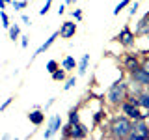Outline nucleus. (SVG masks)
Instances as JSON below:
<instances>
[{"instance_id": "cd10ccee", "label": "nucleus", "mask_w": 149, "mask_h": 140, "mask_svg": "<svg viewBox=\"0 0 149 140\" xmlns=\"http://www.w3.org/2000/svg\"><path fill=\"white\" fill-rule=\"evenodd\" d=\"M136 11H138V2H134V6L130 8V11H129V13H130V15H134Z\"/></svg>"}, {"instance_id": "f03ea898", "label": "nucleus", "mask_w": 149, "mask_h": 140, "mask_svg": "<svg viewBox=\"0 0 149 140\" xmlns=\"http://www.w3.org/2000/svg\"><path fill=\"white\" fill-rule=\"evenodd\" d=\"M129 140H149V125L146 120H134L129 133Z\"/></svg>"}, {"instance_id": "4468645a", "label": "nucleus", "mask_w": 149, "mask_h": 140, "mask_svg": "<svg viewBox=\"0 0 149 140\" xmlns=\"http://www.w3.org/2000/svg\"><path fill=\"white\" fill-rule=\"evenodd\" d=\"M88 64H90V54H84L82 60H80V64H78V75H84V73H86Z\"/></svg>"}, {"instance_id": "f257e3e1", "label": "nucleus", "mask_w": 149, "mask_h": 140, "mask_svg": "<svg viewBox=\"0 0 149 140\" xmlns=\"http://www.w3.org/2000/svg\"><path fill=\"white\" fill-rule=\"evenodd\" d=\"M132 127V120L127 116H116L110 123V136L112 138H127Z\"/></svg>"}, {"instance_id": "2eb2a0df", "label": "nucleus", "mask_w": 149, "mask_h": 140, "mask_svg": "<svg viewBox=\"0 0 149 140\" xmlns=\"http://www.w3.org/2000/svg\"><path fill=\"white\" fill-rule=\"evenodd\" d=\"M74 65H77V62H74L73 56H65L63 62H62V67L63 69H74Z\"/></svg>"}, {"instance_id": "20e7f679", "label": "nucleus", "mask_w": 149, "mask_h": 140, "mask_svg": "<svg viewBox=\"0 0 149 140\" xmlns=\"http://www.w3.org/2000/svg\"><path fill=\"white\" fill-rule=\"evenodd\" d=\"M119 105H121L123 114L127 116V118H130L132 121L134 120H147V114H142V112H140V106L132 105V103H129V101H121Z\"/></svg>"}, {"instance_id": "a878e982", "label": "nucleus", "mask_w": 149, "mask_h": 140, "mask_svg": "<svg viewBox=\"0 0 149 140\" xmlns=\"http://www.w3.org/2000/svg\"><path fill=\"white\" fill-rule=\"evenodd\" d=\"M73 17L77 19V21H80V19H82V11H80V9H77V11H73Z\"/></svg>"}, {"instance_id": "39448f33", "label": "nucleus", "mask_w": 149, "mask_h": 140, "mask_svg": "<svg viewBox=\"0 0 149 140\" xmlns=\"http://www.w3.org/2000/svg\"><path fill=\"white\" fill-rule=\"evenodd\" d=\"M130 77H132V80L140 84V86H149V73L146 71L143 67H138V69H134L132 73H130Z\"/></svg>"}, {"instance_id": "4be33fe9", "label": "nucleus", "mask_w": 149, "mask_h": 140, "mask_svg": "<svg viewBox=\"0 0 149 140\" xmlns=\"http://www.w3.org/2000/svg\"><path fill=\"white\" fill-rule=\"evenodd\" d=\"M0 19H2V26L4 28H9V19H8V15L2 11V9H0Z\"/></svg>"}, {"instance_id": "7c9ffc66", "label": "nucleus", "mask_w": 149, "mask_h": 140, "mask_svg": "<svg viewBox=\"0 0 149 140\" xmlns=\"http://www.w3.org/2000/svg\"><path fill=\"white\" fill-rule=\"evenodd\" d=\"M4 2H6V4H8V2H11V0H4Z\"/></svg>"}, {"instance_id": "f3484780", "label": "nucleus", "mask_w": 149, "mask_h": 140, "mask_svg": "<svg viewBox=\"0 0 149 140\" xmlns=\"http://www.w3.org/2000/svg\"><path fill=\"white\" fill-rule=\"evenodd\" d=\"M129 4H130V0H121L118 6L114 8V15H119V11H121V9H125V8L129 6Z\"/></svg>"}, {"instance_id": "9b49d317", "label": "nucleus", "mask_w": 149, "mask_h": 140, "mask_svg": "<svg viewBox=\"0 0 149 140\" xmlns=\"http://www.w3.org/2000/svg\"><path fill=\"white\" fill-rule=\"evenodd\" d=\"M28 120H30V123H34V125H41L45 121V114L41 110H32L30 114H28Z\"/></svg>"}, {"instance_id": "bb28decb", "label": "nucleus", "mask_w": 149, "mask_h": 140, "mask_svg": "<svg viewBox=\"0 0 149 140\" xmlns=\"http://www.w3.org/2000/svg\"><path fill=\"white\" fill-rule=\"evenodd\" d=\"M11 101H13V99H6V101H4V105H2V106H0V110H6V108H8V106H9V105H11Z\"/></svg>"}, {"instance_id": "9d476101", "label": "nucleus", "mask_w": 149, "mask_h": 140, "mask_svg": "<svg viewBox=\"0 0 149 140\" xmlns=\"http://www.w3.org/2000/svg\"><path fill=\"white\" fill-rule=\"evenodd\" d=\"M60 127H62V118H60V116H54V118L50 120V123H49V129H47V133H45V138H50L56 131H60Z\"/></svg>"}, {"instance_id": "b1692460", "label": "nucleus", "mask_w": 149, "mask_h": 140, "mask_svg": "<svg viewBox=\"0 0 149 140\" xmlns=\"http://www.w3.org/2000/svg\"><path fill=\"white\" fill-rule=\"evenodd\" d=\"M74 84H77V78H69V80H67V84H65V86H63V90H71V88L74 86Z\"/></svg>"}, {"instance_id": "dca6fc26", "label": "nucleus", "mask_w": 149, "mask_h": 140, "mask_svg": "<svg viewBox=\"0 0 149 140\" xmlns=\"http://www.w3.org/2000/svg\"><path fill=\"white\" fill-rule=\"evenodd\" d=\"M8 30H9V37H11L13 41H17V39H19V36H21V30H19V26H17V24H13V26L9 24Z\"/></svg>"}, {"instance_id": "5701e85b", "label": "nucleus", "mask_w": 149, "mask_h": 140, "mask_svg": "<svg viewBox=\"0 0 149 140\" xmlns=\"http://www.w3.org/2000/svg\"><path fill=\"white\" fill-rule=\"evenodd\" d=\"M56 69H58V62L50 60V62L47 64V71H49V73H52V71H56Z\"/></svg>"}, {"instance_id": "c85d7f7f", "label": "nucleus", "mask_w": 149, "mask_h": 140, "mask_svg": "<svg viewBox=\"0 0 149 140\" xmlns=\"http://www.w3.org/2000/svg\"><path fill=\"white\" fill-rule=\"evenodd\" d=\"M21 39H22L21 45H22V47H28V37H21Z\"/></svg>"}, {"instance_id": "1a4fd4ad", "label": "nucleus", "mask_w": 149, "mask_h": 140, "mask_svg": "<svg viewBox=\"0 0 149 140\" xmlns=\"http://www.w3.org/2000/svg\"><path fill=\"white\" fill-rule=\"evenodd\" d=\"M71 127H69V138H84L88 134L86 127L80 123V121H77V123H69Z\"/></svg>"}, {"instance_id": "f8f14e48", "label": "nucleus", "mask_w": 149, "mask_h": 140, "mask_svg": "<svg viewBox=\"0 0 149 140\" xmlns=\"http://www.w3.org/2000/svg\"><path fill=\"white\" fill-rule=\"evenodd\" d=\"M56 37H58V32H54V34H52V36H50V37H49V39H47V41H45V43H43V45H41V47H39V49H37V50H36V54H34V58H36V56H37V54H41V52H45V50H47V49H49V47H50V45H52V43H54V41H56Z\"/></svg>"}, {"instance_id": "a211bd4d", "label": "nucleus", "mask_w": 149, "mask_h": 140, "mask_svg": "<svg viewBox=\"0 0 149 140\" xmlns=\"http://www.w3.org/2000/svg\"><path fill=\"white\" fill-rule=\"evenodd\" d=\"M50 75H52V78H54V80H63V78H65V71H62L60 67L56 69V71H52Z\"/></svg>"}, {"instance_id": "423d86ee", "label": "nucleus", "mask_w": 149, "mask_h": 140, "mask_svg": "<svg viewBox=\"0 0 149 140\" xmlns=\"http://www.w3.org/2000/svg\"><path fill=\"white\" fill-rule=\"evenodd\" d=\"M74 34H77V24H74L73 21L63 22V24L60 26V32H58V36L63 37V39H71V37H74Z\"/></svg>"}, {"instance_id": "aec40b11", "label": "nucleus", "mask_w": 149, "mask_h": 140, "mask_svg": "<svg viewBox=\"0 0 149 140\" xmlns=\"http://www.w3.org/2000/svg\"><path fill=\"white\" fill-rule=\"evenodd\" d=\"M77 121H78V110L73 108L69 112V123H77Z\"/></svg>"}, {"instance_id": "7ed1b4c3", "label": "nucleus", "mask_w": 149, "mask_h": 140, "mask_svg": "<svg viewBox=\"0 0 149 140\" xmlns=\"http://www.w3.org/2000/svg\"><path fill=\"white\" fill-rule=\"evenodd\" d=\"M125 97H127V84L125 82L112 84L110 90H108V101L112 105H119L121 101H125Z\"/></svg>"}, {"instance_id": "ddd939ff", "label": "nucleus", "mask_w": 149, "mask_h": 140, "mask_svg": "<svg viewBox=\"0 0 149 140\" xmlns=\"http://www.w3.org/2000/svg\"><path fill=\"white\" fill-rule=\"evenodd\" d=\"M138 103H140V106H142V108L149 110V93L147 92H140L138 93Z\"/></svg>"}, {"instance_id": "393cba45", "label": "nucleus", "mask_w": 149, "mask_h": 140, "mask_svg": "<svg viewBox=\"0 0 149 140\" xmlns=\"http://www.w3.org/2000/svg\"><path fill=\"white\" fill-rule=\"evenodd\" d=\"M140 67H143V69H146V71L149 73V56H146V58L142 60V64H140Z\"/></svg>"}, {"instance_id": "412c9836", "label": "nucleus", "mask_w": 149, "mask_h": 140, "mask_svg": "<svg viewBox=\"0 0 149 140\" xmlns=\"http://www.w3.org/2000/svg\"><path fill=\"white\" fill-rule=\"evenodd\" d=\"M52 2H54V0H47V4L39 9V15H47V13H49V9H50V6H52Z\"/></svg>"}, {"instance_id": "6ab92c4d", "label": "nucleus", "mask_w": 149, "mask_h": 140, "mask_svg": "<svg viewBox=\"0 0 149 140\" xmlns=\"http://www.w3.org/2000/svg\"><path fill=\"white\" fill-rule=\"evenodd\" d=\"M13 8H15V9H24L26 6H28V2H26V0H13Z\"/></svg>"}, {"instance_id": "6e6552de", "label": "nucleus", "mask_w": 149, "mask_h": 140, "mask_svg": "<svg viewBox=\"0 0 149 140\" xmlns=\"http://www.w3.org/2000/svg\"><path fill=\"white\" fill-rule=\"evenodd\" d=\"M116 39L119 41L121 45H125V47H130V45H134V32H130L127 26L123 28V30L118 34V37Z\"/></svg>"}, {"instance_id": "c756f323", "label": "nucleus", "mask_w": 149, "mask_h": 140, "mask_svg": "<svg viewBox=\"0 0 149 140\" xmlns=\"http://www.w3.org/2000/svg\"><path fill=\"white\" fill-rule=\"evenodd\" d=\"M147 125H149V114H147Z\"/></svg>"}, {"instance_id": "0eeeda50", "label": "nucleus", "mask_w": 149, "mask_h": 140, "mask_svg": "<svg viewBox=\"0 0 149 140\" xmlns=\"http://www.w3.org/2000/svg\"><path fill=\"white\" fill-rule=\"evenodd\" d=\"M140 64H142V60H140L136 54H127V56L123 58V67L127 69L129 73H132L134 69H138Z\"/></svg>"}]
</instances>
